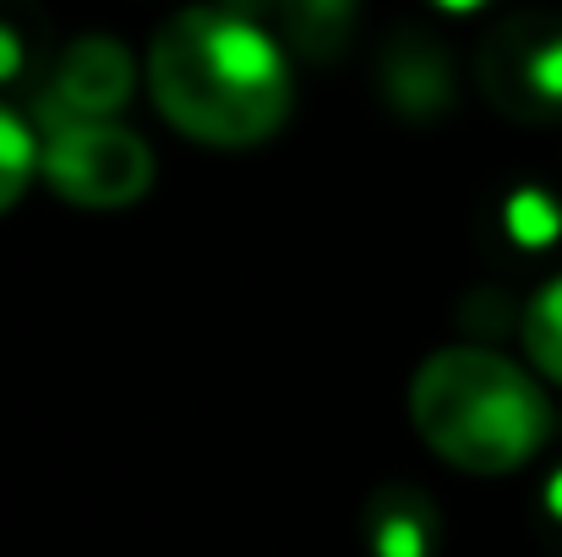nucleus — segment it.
<instances>
[{"label":"nucleus","mask_w":562,"mask_h":557,"mask_svg":"<svg viewBox=\"0 0 562 557\" xmlns=\"http://www.w3.org/2000/svg\"><path fill=\"white\" fill-rule=\"evenodd\" d=\"M38 176L71 208L115 213L148 197L154 148L121 121H55L38 148Z\"/></svg>","instance_id":"3"},{"label":"nucleus","mask_w":562,"mask_h":557,"mask_svg":"<svg viewBox=\"0 0 562 557\" xmlns=\"http://www.w3.org/2000/svg\"><path fill=\"white\" fill-rule=\"evenodd\" d=\"M137 88V60L121 38H77L60 49L49 93H55V121H115V110Z\"/></svg>","instance_id":"5"},{"label":"nucleus","mask_w":562,"mask_h":557,"mask_svg":"<svg viewBox=\"0 0 562 557\" xmlns=\"http://www.w3.org/2000/svg\"><path fill=\"white\" fill-rule=\"evenodd\" d=\"M154 110L202 148H257L295 104L290 55L224 5L176 11L148 44Z\"/></svg>","instance_id":"1"},{"label":"nucleus","mask_w":562,"mask_h":557,"mask_svg":"<svg viewBox=\"0 0 562 557\" xmlns=\"http://www.w3.org/2000/svg\"><path fill=\"white\" fill-rule=\"evenodd\" d=\"M22 60H27V38H22L16 16H5V11H0V77H16V71H22Z\"/></svg>","instance_id":"11"},{"label":"nucleus","mask_w":562,"mask_h":557,"mask_svg":"<svg viewBox=\"0 0 562 557\" xmlns=\"http://www.w3.org/2000/svg\"><path fill=\"white\" fill-rule=\"evenodd\" d=\"M442 5H475V0H442Z\"/></svg>","instance_id":"12"},{"label":"nucleus","mask_w":562,"mask_h":557,"mask_svg":"<svg viewBox=\"0 0 562 557\" xmlns=\"http://www.w3.org/2000/svg\"><path fill=\"white\" fill-rule=\"evenodd\" d=\"M367 542L376 547V557H426L431 542H437L431 509L415 492H404V487L382 492L367 509Z\"/></svg>","instance_id":"8"},{"label":"nucleus","mask_w":562,"mask_h":557,"mask_svg":"<svg viewBox=\"0 0 562 557\" xmlns=\"http://www.w3.org/2000/svg\"><path fill=\"white\" fill-rule=\"evenodd\" d=\"M475 82L486 104L514 126H558L562 121V16L558 11H514L486 27L475 49Z\"/></svg>","instance_id":"4"},{"label":"nucleus","mask_w":562,"mask_h":557,"mask_svg":"<svg viewBox=\"0 0 562 557\" xmlns=\"http://www.w3.org/2000/svg\"><path fill=\"white\" fill-rule=\"evenodd\" d=\"M382 93L393 110L426 121L453 104V66L426 33H398L382 49Z\"/></svg>","instance_id":"7"},{"label":"nucleus","mask_w":562,"mask_h":557,"mask_svg":"<svg viewBox=\"0 0 562 557\" xmlns=\"http://www.w3.org/2000/svg\"><path fill=\"white\" fill-rule=\"evenodd\" d=\"M409 421L420 443L464 476H514L552 437L541 382L492 345L431 350L409 377Z\"/></svg>","instance_id":"2"},{"label":"nucleus","mask_w":562,"mask_h":557,"mask_svg":"<svg viewBox=\"0 0 562 557\" xmlns=\"http://www.w3.org/2000/svg\"><path fill=\"white\" fill-rule=\"evenodd\" d=\"M519 334H525V356H530V367L541 371L547 382H558L562 388V274L558 279H547V285L530 296Z\"/></svg>","instance_id":"9"},{"label":"nucleus","mask_w":562,"mask_h":557,"mask_svg":"<svg viewBox=\"0 0 562 557\" xmlns=\"http://www.w3.org/2000/svg\"><path fill=\"white\" fill-rule=\"evenodd\" d=\"M33 176H38V137L27 132V121L16 110L0 104V213H11L22 202Z\"/></svg>","instance_id":"10"},{"label":"nucleus","mask_w":562,"mask_h":557,"mask_svg":"<svg viewBox=\"0 0 562 557\" xmlns=\"http://www.w3.org/2000/svg\"><path fill=\"white\" fill-rule=\"evenodd\" d=\"M224 11L257 22L284 55L295 49L306 60H334L356 33L361 0H224Z\"/></svg>","instance_id":"6"}]
</instances>
